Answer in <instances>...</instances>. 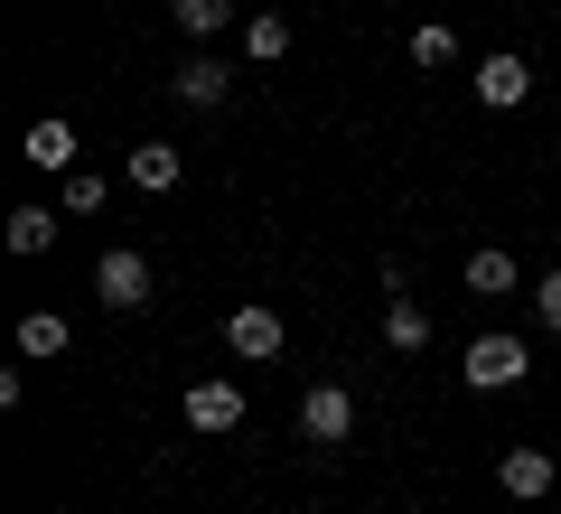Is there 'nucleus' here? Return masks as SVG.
<instances>
[{
    "label": "nucleus",
    "instance_id": "1",
    "mask_svg": "<svg viewBox=\"0 0 561 514\" xmlns=\"http://www.w3.org/2000/svg\"><path fill=\"white\" fill-rule=\"evenodd\" d=\"M524 375H534L524 336H478V346H468V384H478V393H515Z\"/></svg>",
    "mask_w": 561,
    "mask_h": 514
},
{
    "label": "nucleus",
    "instance_id": "2",
    "mask_svg": "<svg viewBox=\"0 0 561 514\" xmlns=\"http://www.w3.org/2000/svg\"><path fill=\"white\" fill-rule=\"evenodd\" d=\"M187 431H206V439L243 431V384H234V375H206V384H187Z\"/></svg>",
    "mask_w": 561,
    "mask_h": 514
},
{
    "label": "nucleus",
    "instance_id": "3",
    "mask_svg": "<svg viewBox=\"0 0 561 514\" xmlns=\"http://www.w3.org/2000/svg\"><path fill=\"white\" fill-rule=\"evenodd\" d=\"M94 290H103V309H122V318H131V309H150V262L113 243V253L94 262Z\"/></svg>",
    "mask_w": 561,
    "mask_h": 514
},
{
    "label": "nucleus",
    "instance_id": "4",
    "mask_svg": "<svg viewBox=\"0 0 561 514\" xmlns=\"http://www.w3.org/2000/svg\"><path fill=\"white\" fill-rule=\"evenodd\" d=\"M300 431L319 439V449H337V439L356 431V402H346L337 384H309V393H300Z\"/></svg>",
    "mask_w": 561,
    "mask_h": 514
},
{
    "label": "nucleus",
    "instance_id": "5",
    "mask_svg": "<svg viewBox=\"0 0 561 514\" xmlns=\"http://www.w3.org/2000/svg\"><path fill=\"white\" fill-rule=\"evenodd\" d=\"M225 346H234L243 365L280 356V309H262V299H253V309H234V318H225Z\"/></svg>",
    "mask_w": 561,
    "mask_h": 514
},
{
    "label": "nucleus",
    "instance_id": "6",
    "mask_svg": "<svg viewBox=\"0 0 561 514\" xmlns=\"http://www.w3.org/2000/svg\"><path fill=\"white\" fill-rule=\"evenodd\" d=\"M524 94H534V66H524V57H486V66H478V103H496V113H515Z\"/></svg>",
    "mask_w": 561,
    "mask_h": 514
},
{
    "label": "nucleus",
    "instance_id": "7",
    "mask_svg": "<svg viewBox=\"0 0 561 514\" xmlns=\"http://www.w3.org/2000/svg\"><path fill=\"white\" fill-rule=\"evenodd\" d=\"M505 495H524V505H542V495H552V458H542V449H505Z\"/></svg>",
    "mask_w": 561,
    "mask_h": 514
},
{
    "label": "nucleus",
    "instance_id": "8",
    "mask_svg": "<svg viewBox=\"0 0 561 514\" xmlns=\"http://www.w3.org/2000/svg\"><path fill=\"white\" fill-rule=\"evenodd\" d=\"M225 84H234V76H225L216 57H187L179 76H169V94H179V103H197V113H206V103H225Z\"/></svg>",
    "mask_w": 561,
    "mask_h": 514
},
{
    "label": "nucleus",
    "instance_id": "9",
    "mask_svg": "<svg viewBox=\"0 0 561 514\" xmlns=\"http://www.w3.org/2000/svg\"><path fill=\"white\" fill-rule=\"evenodd\" d=\"M131 187L169 197V187H179V150H169V140H140V150H131Z\"/></svg>",
    "mask_w": 561,
    "mask_h": 514
},
{
    "label": "nucleus",
    "instance_id": "10",
    "mask_svg": "<svg viewBox=\"0 0 561 514\" xmlns=\"http://www.w3.org/2000/svg\"><path fill=\"white\" fill-rule=\"evenodd\" d=\"M20 159H28V169H76V122H38Z\"/></svg>",
    "mask_w": 561,
    "mask_h": 514
},
{
    "label": "nucleus",
    "instance_id": "11",
    "mask_svg": "<svg viewBox=\"0 0 561 514\" xmlns=\"http://www.w3.org/2000/svg\"><path fill=\"white\" fill-rule=\"evenodd\" d=\"M66 346H76V328H66L57 309H28L20 318V356H66Z\"/></svg>",
    "mask_w": 561,
    "mask_h": 514
},
{
    "label": "nucleus",
    "instance_id": "12",
    "mask_svg": "<svg viewBox=\"0 0 561 514\" xmlns=\"http://www.w3.org/2000/svg\"><path fill=\"white\" fill-rule=\"evenodd\" d=\"M57 243V206H10V253H47Z\"/></svg>",
    "mask_w": 561,
    "mask_h": 514
},
{
    "label": "nucleus",
    "instance_id": "13",
    "mask_svg": "<svg viewBox=\"0 0 561 514\" xmlns=\"http://www.w3.org/2000/svg\"><path fill=\"white\" fill-rule=\"evenodd\" d=\"M280 47H290V20H280V10H262V20H243V57H253V66H272Z\"/></svg>",
    "mask_w": 561,
    "mask_h": 514
},
{
    "label": "nucleus",
    "instance_id": "14",
    "mask_svg": "<svg viewBox=\"0 0 561 514\" xmlns=\"http://www.w3.org/2000/svg\"><path fill=\"white\" fill-rule=\"evenodd\" d=\"M468 290H478V299H515V253H468Z\"/></svg>",
    "mask_w": 561,
    "mask_h": 514
},
{
    "label": "nucleus",
    "instance_id": "15",
    "mask_svg": "<svg viewBox=\"0 0 561 514\" xmlns=\"http://www.w3.org/2000/svg\"><path fill=\"white\" fill-rule=\"evenodd\" d=\"M169 20H179L187 38H216V28L234 20V0H169Z\"/></svg>",
    "mask_w": 561,
    "mask_h": 514
},
{
    "label": "nucleus",
    "instance_id": "16",
    "mask_svg": "<svg viewBox=\"0 0 561 514\" xmlns=\"http://www.w3.org/2000/svg\"><path fill=\"white\" fill-rule=\"evenodd\" d=\"M449 57H459V28H449V20H421L412 28V66H449Z\"/></svg>",
    "mask_w": 561,
    "mask_h": 514
},
{
    "label": "nucleus",
    "instance_id": "17",
    "mask_svg": "<svg viewBox=\"0 0 561 514\" xmlns=\"http://www.w3.org/2000/svg\"><path fill=\"white\" fill-rule=\"evenodd\" d=\"M383 336H393V346H431V318H421V299H393V309H383Z\"/></svg>",
    "mask_w": 561,
    "mask_h": 514
},
{
    "label": "nucleus",
    "instance_id": "18",
    "mask_svg": "<svg viewBox=\"0 0 561 514\" xmlns=\"http://www.w3.org/2000/svg\"><path fill=\"white\" fill-rule=\"evenodd\" d=\"M66 206H76V216H94V206H103V179H94V169H66Z\"/></svg>",
    "mask_w": 561,
    "mask_h": 514
},
{
    "label": "nucleus",
    "instance_id": "19",
    "mask_svg": "<svg viewBox=\"0 0 561 514\" xmlns=\"http://www.w3.org/2000/svg\"><path fill=\"white\" fill-rule=\"evenodd\" d=\"M534 318L561 336V272H552V281H534Z\"/></svg>",
    "mask_w": 561,
    "mask_h": 514
}]
</instances>
